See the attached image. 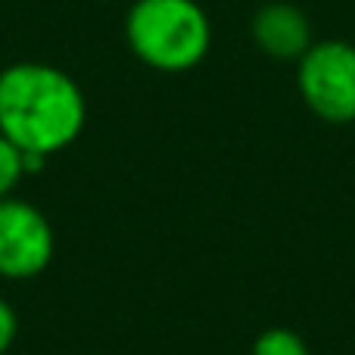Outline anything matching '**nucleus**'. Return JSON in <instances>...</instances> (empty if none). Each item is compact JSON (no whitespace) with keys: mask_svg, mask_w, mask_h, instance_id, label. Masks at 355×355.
<instances>
[{"mask_svg":"<svg viewBox=\"0 0 355 355\" xmlns=\"http://www.w3.org/2000/svg\"><path fill=\"white\" fill-rule=\"evenodd\" d=\"M85 122V91L60 66L22 60L0 69V135L22 153L50 159L78 141Z\"/></svg>","mask_w":355,"mask_h":355,"instance_id":"1","label":"nucleus"},{"mask_svg":"<svg viewBox=\"0 0 355 355\" xmlns=\"http://www.w3.org/2000/svg\"><path fill=\"white\" fill-rule=\"evenodd\" d=\"M128 50L153 72H190L212 47V22L196 0H135L125 12Z\"/></svg>","mask_w":355,"mask_h":355,"instance_id":"2","label":"nucleus"},{"mask_svg":"<svg viewBox=\"0 0 355 355\" xmlns=\"http://www.w3.org/2000/svg\"><path fill=\"white\" fill-rule=\"evenodd\" d=\"M296 87L312 116L331 125L355 122V44L327 37L296 60Z\"/></svg>","mask_w":355,"mask_h":355,"instance_id":"3","label":"nucleus"},{"mask_svg":"<svg viewBox=\"0 0 355 355\" xmlns=\"http://www.w3.org/2000/svg\"><path fill=\"white\" fill-rule=\"evenodd\" d=\"M56 234L50 218L28 200H0V277L31 281L53 262Z\"/></svg>","mask_w":355,"mask_h":355,"instance_id":"4","label":"nucleus"},{"mask_svg":"<svg viewBox=\"0 0 355 355\" xmlns=\"http://www.w3.org/2000/svg\"><path fill=\"white\" fill-rule=\"evenodd\" d=\"M250 35L265 56L281 62H296L315 41L309 16L300 6L284 3V0H271L252 12Z\"/></svg>","mask_w":355,"mask_h":355,"instance_id":"5","label":"nucleus"},{"mask_svg":"<svg viewBox=\"0 0 355 355\" xmlns=\"http://www.w3.org/2000/svg\"><path fill=\"white\" fill-rule=\"evenodd\" d=\"M252 355H312L309 343L290 327H268L252 343Z\"/></svg>","mask_w":355,"mask_h":355,"instance_id":"6","label":"nucleus"},{"mask_svg":"<svg viewBox=\"0 0 355 355\" xmlns=\"http://www.w3.org/2000/svg\"><path fill=\"white\" fill-rule=\"evenodd\" d=\"M22 178H25V153L0 135V200L16 193Z\"/></svg>","mask_w":355,"mask_h":355,"instance_id":"7","label":"nucleus"},{"mask_svg":"<svg viewBox=\"0 0 355 355\" xmlns=\"http://www.w3.org/2000/svg\"><path fill=\"white\" fill-rule=\"evenodd\" d=\"M16 337H19V315L12 309V302L0 296V355H6L12 349Z\"/></svg>","mask_w":355,"mask_h":355,"instance_id":"8","label":"nucleus"}]
</instances>
